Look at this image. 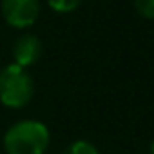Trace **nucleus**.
Here are the masks:
<instances>
[{"mask_svg": "<svg viewBox=\"0 0 154 154\" xmlns=\"http://www.w3.org/2000/svg\"><path fill=\"white\" fill-rule=\"evenodd\" d=\"M63 154H98V149H96L91 141L76 140V141H72V143L63 150Z\"/></svg>", "mask_w": 154, "mask_h": 154, "instance_id": "39448f33", "label": "nucleus"}, {"mask_svg": "<svg viewBox=\"0 0 154 154\" xmlns=\"http://www.w3.org/2000/svg\"><path fill=\"white\" fill-rule=\"evenodd\" d=\"M35 93V84L27 69L11 63L0 71V102L6 107H26Z\"/></svg>", "mask_w": 154, "mask_h": 154, "instance_id": "f03ea898", "label": "nucleus"}, {"mask_svg": "<svg viewBox=\"0 0 154 154\" xmlns=\"http://www.w3.org/2000/svg\"><path fill=\"white\" fill-rule=\"evenodd\" d=\"M134 8L140 17L149 20L154 18V0H134Z\"/></svg>", "mask_w": 154, "mask_h": 154, "instance_id": "0eeeda50", "label": "nucleus"}, {"mask_svg": "<svg viewBox=\"0 0 154 154\" xmlns=\"http://www.w3.org/2000/svg\"><path fill=\"white\" fill-rule=\"evenodd\" d=\"M51 136L47 127L38 120H20L4 134L6 154H44Z\"/></svg>", "mask_w": 154, "mask_h": 154, "instance_id": "f257e3e1", "label": "nucleus"}, {"mask_svg": "<svg viewBox=\"0 0 154 154\" xmlns=\"http://www.w3.org/2000/svg\"><path fill=\"white\" fill-rule=\"evenodd\" d=\"M84 0H47V4L51 6V9H54L56 13H71Z\"/></svg>", "mask_w": 154, "mask_h": 154, "instance_id": "423d86ee", "label": "nucleus"}, {"mask_svg": "<svg viewBox=\"0 0 154 154\" xmlns=\"http://www.w3.org/2000/svg\"><path fill=\"white\" fill-rule=\"evenodd\" d=\"M42 42L38 40V36L35 35H22L15 45H13V60L17 65L27 69L29 65L36 63L42 56Z\"/></svg>", "mask_w": 154, "mask_h": 154, "instance_id": "20e7f679", "label": "nucleus"}, {"mask_svg": "<svg viewBox=\"0 0 154 154\" xmlns=\"http://www.w3.org/2000/svg\"><path fill=\"white\" fill-rule=\"evenodd\" d=\"M4 20L17 29L31 27L40 15V0H2Z\"/></svg>", "mask_w": 154, "mask_h": 154, "instance_id": "7ed1b4c3", "label": "nucleus"}, {"mask_svg": "<svg viewBox=\"0 0 154 154\" xmlns=\"http://www.w3.org/2000/svg\"><path fill=\"white\" fill-rule=\"evenodd\" d=\"M150 154H154V141L150 143Z\"/></svg>", "mask_w": 154, "mask_h": 154, "instance_id": "6e6552de", "label": "nucleus"}]
</instances>
